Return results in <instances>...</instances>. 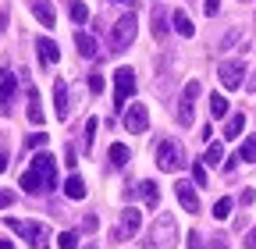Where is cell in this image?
<instances>
[{
    "mask_svg": "<svg viewBox=\"0 0 256 249\" xmlns=\"http://www.w3.org/2000/svg\"><path fill=\"white\" fill-rule=\"evenodd\" d=\"M210 249H228V242H224V238L217 235V238H210Z\"/></svg>",
    "mask_w": 256,
    "mask_h": 249,
    "instance_id": "74e56055",
    "label": "cell"
},
{
    "mask_svg": "<svg viewBox=\"0 0 256 249\" xmlns=\"http://www.w3.org/2000/svg\"><path fill=\"white\" fill-rule=\"evenodd\" d=\"M192 178H196V185H206V168L200 160H192Z\"/></svg>",
    "mask_w": 256,
    "mask_h": 249,
    "instance_id": "1f68e13d",
    "label": "cell"
},
{
    "mask_svg": "<svg viewBox=\"0 0 256 249\" xmlns=\"http://www.w3.org/2000/svg\"><path fill=\"white\" fill-rule=\"evenodd\" d=\"M36 46H40V60H43V64H57V57H60V50H57V43L54 40H36Z\"/></svg>",
    "mask_w": 256,
    "mask_h": 249,
    "instance_id": "2e32d148",
    "label": "cell"
},
{
    "mask_svg": "<svg viewBox=\"0 0 256 249\" xmlns=\"http://www.w3.org/2000/svg\"><path fill=\"white\" fill-rule=\"evenodd\" d=\"M252 89H256V86H252Z\"/></svg>",
    "mask_w": 256,
    "mask_h": 249,
    "instance_id": "7bdbcfd3",
    "label": "cell"
},
{
    "mask_svg": "<svg viewBox=\"0 0 256 249\" xmlns=\"http://www.w3.org/2000/svg\"><path fill=\"white\" fill-rule=\"evenodd\" d=\"M246 249H256V232H252V235L246 238Z\"/></svg>",
    "mask_w": 256,
    "mask_h": 249,
    "instance_id": "ab89813d",
    "label": "cell"
},
{
    "mask_svg": "<svg viewBox=\"0 0 256 249\" xmlns=\"http://www.w3.org/2000/svg\"><path fill=\"white\" fill-rule=\"evenodd\" d=\"M110 164H114V168H124V164H128V146H121V142L110 146Z\"/></svg>",
    "mask_w": 256,
    "mask_h": 249,
    "instance_id": "cb8c5ba5",
    "label": "cell"
},
{
    "mask_svg": "<svg viewBox=\"0 0 256 249\" xmlns=\"http://www.w3.org/2000/svg\"><path fill=\"white\" fill-rule=\"evenodd\" d=\"M8 228L18 232V235H25L32 249H50V232H46V224H40V221H28V224H25V221H18V217H8Z\"/></svg>",
    "mask_w": 256,
    "mask_h": 249,
    "instance_id": "6da1fadb",
    "label": "cell"
},
{
    "mask_svg": "<svg viewBox=\"0 0 256 249\" xmlns=\"http://www.w3.org/2000/svg\"><path fill=\"white\" fill-rule=\"evenodd\" d=\"M238 160H249V164L256 160V139H246V142H242V150H238Z\"/></svg>",
    "mask_w": 256,
    "mask_h": 249,
    "instance_id": "f546056e",
    "label": "cell"
},
{
    "mask_svg": "<svg viewBox=\"0 0 256 249\" xmlns=\"http://www.w3.org/2000/svg\"><path fill=\"white\" fill-rule=\"evenodd\" d=\"M14 89H18V78L8 75V72H0V114H11V96H14Z\"/></svg>",
    "mask_w": 256,
    "mask_h": 249,
    "instance_id": "7c38bea8",
    "label": "cell"
},
{
    "mask_svg": "<svg viewBox=\"0 0 256 249\" xmlns=\"http://www.w3.org/2000/svg\"><path fill=\"white\" fill-rule=\"evenodd\" d=\"M217 75H220V86H224V89H238V86H242L246 68H242V60H224Z\"/></svg>",
    "mask_w": 256,
    "mask_h": 249,
    "instance_id": "ba28073f",
    "label": "cell"
},
{
    "mask_svg": "<svg viewBox=\"0 0 256 249\" xmlns=\"http://www.w3.org/2000/svg\"><path fill=\"white\" fill-rule=\"evenodd\" d=\"M252 200H256V192H252V189H242V196H238V203H242V206H249Z\"/></svg>",
    "mask_w": 256,
    "mask_h": 249,
    "instance_id": "e575fe53",
    "label": "cell"
},
{
    "mask_svg": "<svg viewBox=\"0 0 256 249\" xmlns=\"http://www.w3.org/2000/svg\"><path fill=\"white\" fill-rule=\"evenodd\" d=\"M210 114H214V118H224V114H228V96L214 92V96H210Z\"/></svg>",
    "mask_w": 256,
    "mask_h": 249,
    "instance_id": "603a6c76",
    "label": "cell"
},
{
    "mask_svg": "<svg viewBox=\"0 0 256 249\" xmlns=\"http://www.w3.org/2000/svg\"><path fill=\"white\" fill-rule=\"evenodd\" d=\"M0 249H14V246H11V242H4V238H0Z\"/></svg>",
    "mask_w": 256,
    "mask_h": 249,
    "instance_id": "b9f144b4",
    "label": "cell"
},
{
    "mask_svg": "<svg viewBox=\"0 0 256 249\" xmlns=\"http://www.w3.org/2000/svg\"><path fill=\"white\" fill-rule=\"evenodd\" d=\"M156 168L160 171H182L185 168V153H182V146L174 139H168V142L156 146Z\"/></svg>",
    "mask_w": 256,
    "mask_h": 249,
    "instance_id": "5b68a950",
    "label": "cell"
},
{
    "mask_svg": "<svg viewBox=\"0 0 256 249\" xmlns=\"http://www.w3.org/2000/svg\"><path fill=\"white\" fill-rule=\"evenodd\" d=\"M139 192H142V200H146V206H156V200H160V192H156V185H153V182H142V185H139Z\"/></svg>",
    "mask_w": 256,
    "mask_h": 249,
    "instance_id": "d4e9b609",
    "label": "cell"
},
{
    "mask_svg": "<svg viewBox=\"0 0 256 249\" xmlns=\"http://www.w3.org/2000/svg\"><path fill=\"white\" fill-rule=\"evenodd\" d=\"M72 22H75V28H78L82 22H89V8H86V4H78V0L72 4Z\"/></svg>",
    "mask_w": 256,
    "mask_h": 249,
    "instance_id": "83f0119b",
    "label": "cell"
},
{
    "mask_svg": "<svg viewBox=\"0 0 256 249\" xmlns=\"http://www.w3.org/2000/svg\"><path fill=\"white\" fill-rule=\"evenodd\" d=\"M196 96H200V82L192 78L182 89V107H178V121L182 124H192V118H196Z\"/></svg>",
    "mask_w": 256,
    "mask_h": 249,
    "instance_id": "52a82bcc",
    "label": "cell"
},
{
    "mask_svg": "<svg viewBox=\"0 0 256 249\" xmlns=\"http://www.w3.org/2000/svg\"><path fill=\"white\" fill-rule=\"evenodd\" d=\"M54 110H57V118H60V121L68 118V86H64L60 78L54 82Z\"/></svg>",
    "mask_w": 256,
    "mask_h": 249,
    "instance_id": "5bb4252c",
    "label": "cell"
},
{
    "mask_svg": "<svg viewBox=\"0 0 256 249\" xmlns=\"http://www.w3.org/2000/svg\"><path fill=\"white\" fill-rule=\"evenodd\" d=\"M89 89H92V92H104V75H100V72L89 75Z\"/></svg>",
    "mask_w": 256,
    "mask_h": 249,
    "instance_id": "d6a6232c",
    "label": "cell"
},
{
    "mask_svg": "<svg viewBox=\"0 0 256 249\" xmlns=\"http://www.w3.org/2000/svg\"><path fill=\"white\" fill-rule=\"evenodd\" d=\"M8 171V153H0V174Z\"/></svg>",
    "mask_w": 256,
    "mask_h": 249,
    "instance_id": "f35d334b",
    "label": "cell"
},
{
    "mask_svg": "<svg viewBox=\"0 0 256 249\" xmlns=\"http://www.w3.org/2000/svg\"><path fill=\"white\" fill-rule=\"evenodd\" d=\"M124 128H128V132H146V128H150V110H146V104L128 107V114H124Z\"/></svg>",
    "mask_w": 256,
    "mask_h": 249,
    "instance_id": "30bf717a",
    "label": "cell"
},
{
    "mask_svg": "<svg viewBox=\"0 0 256 249\" xmlns=\"http://www.w3.org/2000/svg\"><path fill=\"white\" fill-rule=\"evenodd\" d=\"M136 28H139V22H136L132 11L121 14V18L114 22V28H110V50H114V54L128 50V46H132V40H136Z\"/></svg>",
    "mask_w": 256,
    "mask_h": 249,
    "instance_id": "7a4b0ae2",
    "label": "cell"
},
{
    "mask_svg": "<svg viewBox=\"0 0 256 249\" xmlns=\"http://www.w3.org/2000/svg\"><path fill=\"white\" fill-rule=\"evenodd\" d=\"M171 18H174V28H178V36H185V40H192V32H196V28H192V18H188L185 11H174Z\"/></svg>",
    "mask_w": 256,
    "mask_h": 249,
    "instance_id": "44dd1931",
    "label": "cell"
},
{
    "mask_svg": "<svg viewBox=\"0 0 256 249\" xmlns=\"http://www.w3.org/2000/svg\"><path fill=\"white\" fill-rule=\"evenodd\" d=\"M139 228H142V214L139 210H132V206H124L121 214H118V228H114V242H128V238H136L139 235Z\"/></svg>",
    "mask_w": 256,
    "mask_h": 249,
    "instance_id": "277c9868",
    "label": "cell"
},
{
    "mask_svg": "<svg viewBox=\"0 0 256 249\" xmlns=\"http://www.w3.org/2000/svg\"><path fill=\"white\" fill-rule=\"evenodd\" d=\"M153 36H156V40L168 36V18H164V4H160V0L153 4Z\"/></svg>",
    "mask_w": 256,
    "mask_h": 249,
    "instance_id": "e0dca14e",
    "label": "cell"
},
{
    "mask_svg": "<svg viewBox=\"0 0 256 249\" xmlns=\"http://www.w3.org/2000/svg\"><path fill=\"white\" fill-rule=\"evenodd\" d=\"M64 196H68V200H86V182L78 174H72L68 182H64Z\"/></svg>",
    "mask_w": 256,
    "mask_h": 249,
    "instance_id": "d6986e66",
    "label": "cell"
},
{
    "mask_svg": "<svg viewBox=\"0 0 256 249\" xmlns=\"http://www.w3.org/2000/svg\"><path fill=\"white\" fill-rule=\"evenodd\" d=\"M28 121L43 124V107H40V92L36 89H28Z\"/></svg>",
    "mask_w": 256,
    "mask_h": 249,
    "instance_id": "ffe728a7",
    "label": "cell"
},
{
    "mask_svg": "<svg viewBox=\"0 0 256 249\" xmlns=\"http://www.w3.org/2000/svg\"><path fill=\"white\" fill-rule=\"evenodd\" d=\"M4 28H8V18H4V14H0V32H4Z\"/></svg>",
    "mask_w": 256,
    "mask_h": 249,
    "instance_id": "60d3db41",
    "label": "cell"
},
{
    "mask_svg": "<svg viewBox=\"0 0 256 249\" xmlns=\"http://www.w3.org/2000/svg\"><path fill=\"white\" fill-rule=\"evenodd\" d=\"M43 142H46V132H36V136L28 139V146H43Z\"/></svg>",
    "mask_w": 256,
    "mask_h": 249,
    "instance_id": "d590c367",
    "label": "cell"
},
{
    "mask_svg": "<svg viewBox=\"0 0 256 249\" xmlns=\"http://www.w3.org/2000/svg\"><path fill=\"white\" fill-rule=\"evenodd\" d=\"M75 50H78V57L92 60V57H96V40H92L89 32H75Z\"/></svg>",
    "mask_w": 256,
    "mask_h": 249,
    "instance_id": "9a60e30c",
    "label": "cell"
},
{
    "mask_svg": "<svg viewBox=\"0 0 256 249\" xmlns=\"http://www.w3.org/2000/svg\"><path fill=\"white\" fill-rule=\"evenodd\" d=\"M32 14H36V22L40 25H46V28H54V4H50V0H32Z\"/></svg>",
    "mask_w": 256,
    "mask_h": 249,
    "instance_id": "4fadbf2b",
    "label": "cell"
},
{
    "mask_svg": "<svg viewBox=\"0 0 256 249\" xmlns=\"http://www.w3.org/2000/svg\"><path fill=\"white\" fill-rule=\"evenodd\" d=\"M174 246H178V224H174V217L171 214L156 217L153 235H150V249H174Z\"/></svg>",
    "mask_w": 256,
    "mask_h": 249,
    "instance_id": "3957f363",
    "label": "cell"
},
{
    "mask_svg": "<svg viewBox=\"0 0 256 249\" xmlns=\"http://www.w3.org/2000/svg\"><path fill=\"white\" fill-rule=\"evenodd\" d=\"M32 168L43 174V189H54V185H57V168H54L50 153H36V157H32Z\"/></svg>",
    "mask_w": 256,
    "mask_h": 249,
    "instance_id": "9c48e42d",
    "label": "cell"
},
{
    "mask_svg": "<svg viewBox=\"0 0 256 249\" xmlns=\"http://www.w3.org/2000/svg\"><path fill=\"white\" fill-rule=\"evenodd\" d=\"M132 92H136V72L132 68H118L114 72V107L121 110Z\"/></svg>",
    "mask_w": 256,
    "mask_h": 249,
    "instance_id": "8992f818",
    "label": "cell"
},
{
    "mask_svg": "<svg viewBox=\"0 0 256 249\" xmlns=\"http://www.w3.org/2000/svg\"><path fill=\"white\" fill-rule=\"evenodd\" d=\"M220 11V0H206V14H217Z\"/></svg>",
    "mask_w": 256,
    "mask_h": 249,
    "instance_id": "8d00e7d4",
    "label": "cell"
},
{
    "mask_svg": "<svg viewBox=\"0 0 256 249\" xmlns=\"http://www.w3.org/2000/svg\"><path fill=\"white\" fill-rule=\"evenodd\" d=\"M228 214H232V200H228V196H220V200L214 203V217H217V221H224Z\"/></svg>",
    "mask_w": 256,
    "mask_h": 249,
    "instance_id": "4316f807",
    "label": "cell"
},
{
    "mask_svg": "<svg viewBox=\"0 0 256 249\" xmlns=\"http://www.w3.org/2000/svg\"><path fill=\"white\" fill-rule=\"evenodd\" d=\"M11 203H14V192L11 189H0V210H8Z\"/></svg>",
    "mask_w": 256,
    "mask_h": 249,
    "instance_id": "836d02e7",
    "label": "cell"
},
{
    "mask_svg": "<svg viewBox=\"0 0 256 249\" xmlns=\"http://www.w3.org/2000/svg\"><path fill=\"white\" fill-rule=\"evenodd\" d=\"M242 124H246V118H242V114H235L228 124H224V139H238V136H242Z\"/></svg>",
    "mask_w": 256,
    "mask_h": 249,
    "instance_id": "7402d4cb",
    "label": "cell"
},
{
    "mask_svg": "<svg viewBox=\"0 0 256 249\" xmlns=\"http://www.w3.org/2000/svg\"><path fill=\"white\" fill-rule=\"evenodd\" d=\"M22 189H25V192H43V174H40L36 168H28V171L22 174Z\"/></svg>",
    "mask_w": 256,
    "mask_h": 249,
    "instance_id": "ac0fdd59",
    "label": "cell"
},
{
    "mask_svg": "<svg viewBox=\"0 0 256 249\" xmlns=\"http://www.w3.org/2000/svg\"><path fill=\"white\" fill-rule=\"evenodd\" d=\"M57 246H60V249H75V246H78V235H75V232H60V235H57Z\"/></svg>",
    "mask_w": 256,
    "mask_h": 249,
    "instance_id": "4dcf8cb0",
    "label": "cell"
},
{
    "mask_svg": "<svg viewBox=\"0 0 256 249\" xmlns=\"http://www.w3.org/2000/svg\"><path fill=\"white\" fill-rule=\"evenodd\" d=\"M174 196H178L182 210L200 214V196H196V189H192V182H178V185H174Z\"/></svg>",
    "mask_w": 256,
    "mask_h": 249,
    "instance_id": "8fae6325",
    "label": "cell"
},
{
    "mask_svg": "<svg viewBox=\"0 0 256 249\" xmlns=\"http://www.w3.org/2000/svg\"><path fill=\"white\" fill-rule=\"evenodd\" d=\"M96 128H100V121H96V118H89V121H86V142H82V146H86V153L92 150V139H96Z\"/></svg>",
    "mask_w": 256,
    "mask_h": 249,
    "instance_id": "f1b7e54d",
    "label": "cell"
},
{
    "mask_svg": "<svg viewBox=\"0 0 256 249\" xmlns=\"http://www.w3.org/2000/svg\"><path fill=\"white\" fill-rule=\"evenodd\" d=\"M220 160H224V146H220V142H210V150H206V164L220 168Z\"/></svg>",
    "mask_w": 256,
    "mask_h": 249,
    "instance_id": "484cf974",
    "label": "cell"
}]
</instances>
